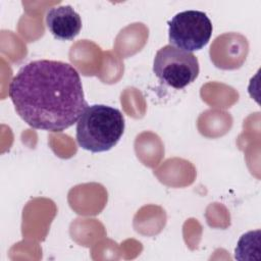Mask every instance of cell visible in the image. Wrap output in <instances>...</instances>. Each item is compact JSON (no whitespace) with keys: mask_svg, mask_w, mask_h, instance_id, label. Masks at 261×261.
<instances>
[{"mask_svg":"<svg viewBox=\"0 0 261 261\" xmlns=\"http://www.w3.org/2000/svg\"><path fill=\"white\" fill-rule=\"evenodd\" d=\"M212 31L210 18L199 10L179 12L168 21L170 45L191 53L201 50L208 44Z\"/></svg>","mask_w":261,"mask_h":261,"instance_id":"obj_4","label":"cell"},{"mask_svg":"<svg viewBox=\"0 0 261 261\" xmlns=\"http://www.w3.org/2000/svg\"><path fill=\"white\" fill-rule=\"evenodd\" d=\"M124 126V117L117 108L91 105L76 122V142L81 148L93 153L109 151L120 140Z\"/></svg>","mask_w":261,"mask_h":261,"instance_id":"obj_2","label":"cell"},{"mask_svg":"<svg viewBox=\"0 0 261 261\" xmlns=\"http://www.w3.org/2000/svg\"><path fill=\"white\" fill-rule=\"evenodd\" d=\"M260 230L249 231L241 237L236 248V258L239 260L253 259V253H259Z\"/></svg>","mask_w":261,"mask_h":261,"instance_id":"obj_6","label":"cell"},{"mask_svg":"<svg viewBox=\"0 0 261 261\" xmlns=\"http://www.w3.org/2000/svg\"><path fill=\"white\" fill-rule=\"evenodd\" d=\"M198 58L191 52L166 45L160 48L153 62V72L158 80L177 90L193 83L199 75Z\"/></svg>","mask_w":261,"mask_h":261,"instance_id":"obj_3","label":"cell"},{"mask_svg":"<svg viewBox=\"0 0 261 261\" xmlns=\"http://www.w3.org/2000/svg\"><path fill=\"white\" fill-rule=\"evenodd\" d=\"M16 113L31 127L53 133L70 127L89 106L77 70L41 59L22 66L8 88Z\"/></svg>","mask_w":261,"mask_h":261,"instance_id":"obj_1","label":"cell"},{"mask_svg":"<svg viewBox=\"0 0 261 261\" xmlns=\"http://www.w3.org/2000/svg\"><path fill=\"white\" fill-rule=\"evenodd\" d=\"M46 24L50 33L58 40H73L81 32L82 19L70 5L50 8L46 13Z\"/></svg>","mask_w":261,"mask_h":261,"instance_id":"obj_5","label":"cell"}]
</instances>
